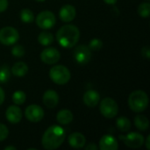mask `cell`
I'll use <instances>...</instances> for the list:
<instances>
[{
    "label": "cell",
    "mask_w": 150,
    "mask_h": 150,
    "mask_svg": "<svg viewBox=\"0 0 150 150\" xmlns=\"http://www.w3.org/2000/svg\"><path fill=\"white\" fill-rule=\"evenodd\" d=\"M76 8L73 5L66 4L62 6L59 11V17L63 22H70L76 17Z\"/></svg>",
    "instance_id": "5bb4252c"
},
{
    "label": "cell",
    "mask_w": 150,
    "mask_h": 150,
    "mask_svg": "<svg viewBox=\"0 0 150 150\" xmlns=\"http://www.w3.org/2000/svg\"><path fill=\"white\" fill-rule=\"evenodd\" d=\"M28 72V66L23 62H18L14 63L11 68V73L16 76H24Z\"/></svg>",
    "instance_id": "d6986e66"
},
{
    "label": "cell",
    "mask_w": 150,
    "mask_h": 150,
    "mask_svg": "<svg viewBox=\"0 0 150 150\" xmlns=\"http://www.w3.org/2000/svg\"><path fill=\"white\" fill-rule=\"evenodd\" d=\"M17 149L15 148V147H11V146H8V147H6L4 150H16Z\"/></svg>",
    "instance_id": "d590c367"
},
{
    "label": "cell",
    "mask_w": 150,
    "mask_h": 150,
    "mask_svg": "<svg viewBox=\"0 0 150 150\" xmlns=\"http://www.w3.org/2000/svg\"><path fill=\"white\" fill-rule=\"evenodd\" d=\"M20 18L24 23H32L34 19V15L33 11L27 8L23 9L20 12Z\"/></svg>",
    "instance_id": "603a6c76"
},
{
    "label": "cell",
    "mask_w": 150,
    "mask_h": 150,
    "mask_svg": "<svg viewBox=\"0 0 150 150\" xmlns=\"http://www.w3.org/2000/svg\"><path fill=\"white\" fill-rule=\"evenodd\" d=\"M104 1L107 4H114L117 2V0H104Z\"/></svg>",
    "instance_id": "836d02e7"
},
{
    "label": "cell",
    "mask_w": 150,
    "mask_h": 150,
    "mask_svg": "<svg viewBox=\"0 0 150 150\" xmlns=\"http://www.w3.org/2000/svg\"><path fill=\"white\" fill-rule=\"evenodd\" d=\"M59 102V96L53 90L47 91L43 95V104L47 108H54Z\"/></svg>",
    "instance_id": "9a60e30c"
},
{
    "label": "cell",
    "mask_w": 150,
    "mask_h": 150,
    "mask_svg": "<svg viewBox=\"0 0 150 150\" xmlns=\"http://www.w3.org/2000/svg\"><path fill=\"white\" fill-rule=\"evenodd\" d=\"M5 116L10 123L18 124L22 120V111L17 105H11L7 108Z\"/></svg>",
    "instance_id": "4fadbf2b"
},
{
    "label": "cell",
    "mask_w": 150,
    "mask_h": 150,
    "mask_svg": "<svg viewBox=\"0 0 150 150\" xmlns=\"http://www.w3.org/2000/svg\"><path fill=\"white\" fill-rule=\"evenodd\" d=\"M66 133L60 126H51L44 133L41 140L42 146L45 149L54 150L58 149L64 142Z\"/></svg>",
    "instance_id": "6da1fadb"
},
{
    "label": "cell",
    "mask_w": 150,
    "mask_h": 150,
    "mask_svg": "<svg viewBox=\"0 0 150 150\" xmlns=\"http://www.w3.org/2000/svg\"><path fill=\"white\" fill-rule=\"evenodd\" d=\"M9 134V130L7 127L4 124L0 123V142L4 141Z\"/></svg>",
    "instance_id": "f1b7e54d"
},
{
    "label": "cell",
    "mask_w": 150,
    "mask_h": 150,
    "mask_svg": "<svg viewBox=\"0 0 150 150\" xmlns=\"http://www.w3.org/2000/svg\"><path fill=\"white\" fill-rule=\"evenodd\" d=\"M38 41L42 46H48L54 41V36L52 33L47 31H43L39 34Z\"/></svg>",
    "instance_id": "44dd1931"
},
{
    "label": "cell",
    "mask_w": 150,
    "mask_h": 150,
    "mask_svg": "<svg viewBox=\"0 0 150 150\" xmlns=\"http://www.w3.org/2000/svg\"><path fill=\"white\" fill-rule=\"evenodd\" d=\"M99 149L101 150H117L119 149V144L112 135L105 134L99 141Z\"/></svg>",
    "instance_id": "7c38bea8"
},
{
    "label": "cell",
    "mask_w": 150,
    "mask_h": 150,
    "mask_svg": "<svg viewBox=\"0 0 150 150\" xmlns=\"http://www.w3.org/2000/svg\"><path fill=\"white\" fill-rule=\"evenodd\" d=\"M56 120L62 125H68L73 120V113L69 110H62L57 113Z\"/></svg>",
    "instance_id": "ac0fdd59"
},
{
    "label": "cell",
    "mask_w": 150,
    "mask_h": 150,
    "mask_svg": "<svg viewBox=\"0 0 150 150\" xmlns=\"http://www.w3.org/2000/svg\"><path fill=\"white\" fill-rule=\"evenodd\" d=\"M99 110L104 117L107 119H112L118 114L119 106L114 99L111 98H105L101 101Z\"/></svg>",
    "instance_id": "5b68a950"
},
{
    "label": "cell",
    "mask_w": 150,
    "mask_h": 150,
    "mask_svg": "<svg viewBox=\"0 0 150 150\" xmlns=\"http://www.w3.org/2000/svg\"><path fill=\"white\" fill-rule=\"evenodd\" d=\"M142 55L143 57H145L146 59H149L150 57V50H149V46H146L142 48Z\"/></svg>",
    "instance_id": "f546056e"
},
{
    "label": "cell",
    "mask_w": 150,
    "mask_h": 150,
    "mask_svg": "<svg viewBox=\"0 0 150 150\" xmlns=\"http://www.w3.org/2000/svg\"><path fill=\"white\" fill-rule=\"evenodd\" d=\"M73 56L78 64L84 65L91 59V50L85 45H79L74 49Z\"/></svg>",
    "instance_id": "ba28073f"
},
{
    "label": "cell",
    "mask_w": 150,
    "mask_h": 150,
    "mask_svg": "<svg viewBox=\"0 0 150 150\" xmlns=\"http://www.w3.org/2000/svg\"><path fill=\"white\" fill-rule=\"evenodd\" d=\"M80 38L79 29L73 25H65L56 33L58 43L65 48H71L76 45Z\"/></svg>",
    "instance_id": "7a4b0ae2"
},
{
    "label": "cell",
    "mask_w": 150,
    "mask_h": 150,
    "mask_svg": "<svg viewBox=\"0 0 150 150\" xmlns=\"http://www.w3.org/2000/svg\"><path fill=\"white\" fill-rule=\"evenodd\" d=\"M61 58V54L60 52L54 48V47H47L45 48L41 54H40V59L41 61L48 65H52L59 62Z\"/></svg>",
    "instance_id": "8fae6325"
},
{
    "label": "cell",
    "mask_w": 150,
    "mask_h": 150,
    "mask_svg": "<svg viewBox=\"0 0 150 150\" xmlns=\"http://www.w3.org/2000/svg\"><path fill=\"white\" fill-rule=\"evenodd\" d=\"M149 97L143 91H134L128 98V105L135 112H142L148 108Z\"/></svg>",
    "instance_id": "3957f363"
},
{
    "label": "cell",
    "mask_w": 150,
    "mask_h": 150,
    "mask_svg": "<svg viewBox=\"0 0 150 150\" xmlns=\"http://www.w3.org/2000/svg\"><path fill=\"white\" fill-rule=\"evenodd\" d=\"M120 139L131 149H139L144 143V137L141 134L135 132H132L127 135H120Z\"/></svg>",
    "instance_id": "9c48e42d"
},
{
    "label": "cell",
    "mask_w": 150,
    "mask_h": 150,
    "mask_svg": "<svg viewBox=\"0 0 150 150\" xmlns=\"http://www.w3.org/2000/svg\"><path fill=\"white\" fill-rule=\"evenodd\" d=\"M11 54L15 57H22L25 54V48L21 45H15L11 49Z\"/></svg>",
    "instance_id": "83f0119b"
},
{
    "label": "cell",
    "mask_w": 150,
    "mask_h": 150,
    "mask_svg": "<svg viewBox=\"0 0 150 150\" xmlns=\"http://www.w3.org/2000/svg\"><path fill=\"white\" fill-rule=\"evenodd\" d=\"M19 38L17 29L11 26H5L0 30V43L4 46L14 45Z\"/></svg>",
    "instance_id": "8992f818"
},
{
    "label": "cell",
    "mask_w": 150,
    "mask_h": 150,
    "mask_svg": "<svg viewBox=\"0 0 150 150\" xmlns=\"http://www.w3.org/2000/svg\"><path fill=\"white\" fill-rule=\"evenodd\" d=\"M56 23V18L52 11H43L38 14L36 18L37 25L44 30H47L52 28Z\"/></svg>",
    "instance_id": "52a82bcc"
},
{
    "label": "cell",
    "mask_w": 150,
    "mask_h": 150,
    "mask_svg": "<svg viewBox=\"0 0 150 150\" xmlns=\"http://www.w3.org/2000/svg\"><path fill=\"white\" fill-rule=\"evenodd\" d=\"M36 1H38V2H44L45 0H36Z\"/></svg>",
    "instance_id": "8d00e7d4"
},
{
    "label": "cell",
    "mask_w": 150,
    "mask_h": 150,
    "mask_svg": "<svg viewBox=\"0 0 150 150\" xmlns=\"http://www.w3.org/2000/svg\"><path fill=\"white\" fill-rule=\"evenodd\" d=\"M25 116L29 121L33 123H37V122H40L43 119L44 111L40 105H31L26 107L25 111Z\"/></svg>",
    "instance_id": "30bf717a"
},
{
    "label": "cell",
    "mask_w": 150,
    "mask_h": 150,
    "mask_svg": "<svg viewBox=\"0 0 150 150\" xmlns=\"http://www.w3.org/2000/svg\"><path fill=\"white\" fill-rule=\"evenodd\" d=\"M49 76L51 80L56 84H65L67 83L71 77L69 70L63 65H56L50 69Z\"/></svg>",
    "instance_id": "277c9868"
},
{
    "label": "cell",
    "mask_w": 150,
    "mask_h": 150,
    "mask_svg": "<svg viewBox=\"0 0 150 150\" xmlns=\"http://www.w3.org/2000/svg\"><path fill=\"white\" fill-rule=\"evenodd\" d=\"M11 77V72L6 65L0 66V83H6Z\"/></svg>",
    "instance_id": "d4e9b609"
},
{
    "label": "cell",
    "mask_w": 150,
    "mask_h": 150,
    "mask_svg": "<svg viewBox=\"0 0 150 150\" xmlns=\"http://www.w3.org/2000/svg\"><path fill=\"white\" fill-rule=\"evenodd\" d=\"M134 125L140 131H146L149 127V121L144 115H137L134 118Z\"/></svg>",
    "instance_id": "ffe728a7"
},
{
    "label": "cell",
    "mask_w": 150,
    "mask_h": 150,
    "mask_svg": "<svg viewBox=\"0 0 150 150\" xmlns=\"http://www.w3.org/2000/svg\"><path fill=\"white\" fill-rule=\"evenodd\" d=\"M85 149L86 150H98V147L97 145H95L94 143H90L89 145H87L85 147Z\"/></svg>",
    "instance_id": "1f68e13d"
},
{
    "label": "cell",
    "mask_w": 150,
    "mask_h": 150,
    "mask_svg": "<svg viewBox=\"0 0 150 150\" xmlns=\"http://www.w3.org/2000/svg\"><path fill=\"white\" fill-rule=\"evenodd\" d=\"M103 47V42L101 40L99 39H92L91 41H90V44H89V48L91 50H94V51H98L99 49H101Z\"/></svg>",
    "instance_id": "4316f807"
},
{
    "label": "cell",
    "mask_w": 150,
    "mask_h": 150,
    "mask_svg": "<svg viewBox=\"0 0 150 150\" xmlns=\"http://www.w3.org/2000/svg\"><path fill=\"white\" fill-rule=\"evenodd\" d=\"M138 13L142 18H149L150 14V4L146 2L142 3L138 7Z\"/></svg>",
    "instance_id": "484cf974"
},
{
    "label": "cell",
    "mask_w": 150,
    "mask_h": 150,
    "mask_svg": "<svg viewBox=\"0 0 150 150\" xmlns=\"http://www.w3.org/2000/svg\"><path fill=\"white\" fill-rule=\"evenodd\" d=\"M146 147H147V149H150V135H149V136H148V138H147Z\"/></svg>",
    "instance_id": "e575fe53"
},
{
    "label": "cell",
    "mask_w": 150,
    "mask_h": 150,
    "mask_svg": "<svg viewBox=\"0 0 150 150\" xmlns=\"http://www.w3.org/2000/svg\"><path fill=\"white\" fill-rule=\"evenodd\" d=\"M8 7V0H0V12L4 11Z\"/></svg>",
    "instance_id": "4dcf8cb0"
},
{
    "label": "cell",
    "mask_w": 150,
    "mask_h": 150,
    "mask_svg": "<svg viewBox=\"0 0 150 150\" xmlns=\"http://www.w3.org/2000/svg\"><path fill=\"white\" fill-rule=\"evenodd\" d=\"M100 101V95L94 90L87 91L83 95V103L89 107H95Z\"/></svg>",
    "instance_id": "2e32d148"
},
{
    "label": "cell",
    "mask_w": 150,
    "mask_h": 150,
    "mask_svg": "<svg viewBox=\"0 0 150 150\" xmlns=\"http://www.w3.org/2000/svg\"><path fill=\"white\" fill-rule=\"evenodd\" d=\"M116 125L118 129L122 132H127L131 128V122L126 117H120L116 121Z\"/></svg>",
    "instance_id": "7402d4cb"
},
{
    "label": "cell",
    "mask_w": 150,
    "mask_h": 150,
    "mask_svg": "<svg viewBox=\"0 0 150 150\" xmlns=\"http://www.w3.org/2000/svg\"><path fill=\"white\" fill-rule=\"evenodd\" d=\"M4 91L0 87V105L4 103Z\"/></svg>",
    "instance_id": "d6a6232c"
},
{
    "label": "cell",
    "mask_w": 150,
    "mask_h": 150,
    "mask_svg": "<svg viewBox=\"0 0 150 150\" xmlns=\"http://www.w3.org/2000/svg\"><path fill=\"white\" fill-rule=\"evenodd\" d=\"M69 143L74 149L83 148L86 143L85 136L81 133H73L69 136Z\"/></svg>",
    "instance_id": "e0dca14e"
},
{
    "label": "cell",
    "mask_w": 150,
    "mask_h": 150,
    "mask_svg": "<svg viewBox=\"0 0 150 150\" xmlns=\"http://www.w3.org/2000/svg\"><path fill=\"white\" fill-rule=\"evenodd\" d=\"M25 93L22 91H17L12 95V102L17 105H23L25 102Z\"/></svg>",
    "instance_id": "cb8c5ba5"
}]
</instances>
